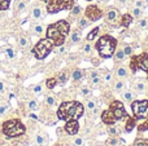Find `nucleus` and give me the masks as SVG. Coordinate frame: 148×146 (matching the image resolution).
Wrapping results in <instances>:
<instances>
[{
    "mask_svg": "<svg viewBox=\"0 0 148 146\" xmlns=\"http://www.w3.org/2000/svg\"><path fill=\"white\" fill-rule=\"evenodd\" d=\"M69 31L70 23L65 20H60L47 27V38L52 40L55 47H61L64 45L66 36L69 35Z\"/></svg>",
    "mask_w": 148,
    "mask_h": 146,
    "instance_id": "obj_1",
    "label": "nucleus"
},
{
    "mask_svg": "<svg viewBox=\"0 0 148 146\" xmlns=\"http://www.w3.org/2000/svg\"><path fill=\"white\" fill-rule=\"evenodd\" d=\"M82 144H83V139H82V137H77V139L74 140V145L75 146H81Z\"/></svg>",
    "mask_w": 148,
    "mask_h": 146,
    "instance_id": "obj_42",
    "label": "nucleus"
},
{
    "mask_svg": "<svg viewBox=\"0 0 148 146\" xmlns=\"http://www.w3.org/2000/svg\"><path fill=\"white\" fill-rule=\"evenodd\" d=\"M122 98L123 101H126V102H133L134 101V95L131 91H125V92L122 93Z\"/></svg>",
    "mask_w": 148,
    "mask_h": 146,
    "instance_id": "obj_19",
    "label": "nucleus"
},
{
    "mask_svg": "<svg viewBox=\"0 0 148 146\" xmlns=\"http://www.w3.org/2000/svg\"><path fill=\"white\" fill-rule=\"evenodd\" d=\"M147 47H148V44H147Z\"/></svg>",
    "mask_w": 148,
    "mask_h": 146,
    "instance_id": "obj_57",
    "label": "nucleus"
},
{
    "mask_svg": "<svg viewBox=\"0 0 148 146\" xmlns=\"http://www.w3.org/2000/svg\"><path fill=\"white\" fill-rule=\"evenodd\" d=\"M104 79H105V80H110V74H107V75H105Z\"/></svg>",
    "mask_w": 148,
    "mask_h": 146,
    "instance_id": "obj_54",
    "label": "nucleus"
},
{
    "mask_svg": "<svg viewBox=\"0 0 148 146\" xmlns=\"http://www.w3.org/2000/svg\"><path fill=\"white\" fill-rule=\"evenodd\" d=\"M87 1H91V0H87Z\"/></svg>",
    "mask_w": 148,
    "mask_h": 146,
    "instance_id": "obj_56",
    "label": "nucleus"
},
{
    "mask_svg": "<svg viewBox=\"0 0 148 146\" xmlns=\"http://www.w3.org/2000/svg\"><path fill=\"white\" fill-rule=\"evenodd\" d=\"M10 0H0V10H7L9 8Z\"/></svg>",
    "mask_w": 148,
    "mask_h": 146,
    "instance_id": "obj_29",
    "label": "nucleus"
},
{
    "mask_svg": "<svg viewBox=\"0 0 148 146\" xmlns=\"http://www.w3.org/2000/svg\"><path fill=\"white\" fill-rule=\"evenodd\" d=\"M138 131H139V132L148 131V116L146 118V122H143V123H142L140 126H138Z\"/></svg>",
    "mask_w": 148,
    "mask_h": 146,
    "instance_id": "obj_32",
    "label": "nucleus"
},
{
    "mask_svg": "<svg viewBox=\"0 0 148 146\" xmlns=\"http://www.w3.org/2000/svg\"><path fill=\"white\" fill-rule=\"evenodd\" d=\"M79 13H81V7H78V5H75V7H74V5H73V8H72V16H78Z\"/></svg>",
    "mask_w": 148,
    "mask_h": 146,
    "instance_id": "obj_37",
    "label": "nucleus"
},
{
    "mask_svg": "<svg viewBox=\"0 0 148 146\" xmlns=\"http://www.w3.org/2000/svg\"><path fill=\"white\" fill-rule=\"evenodd\" d=\"M88 23H90V21L87 20V18H81V20H79V27L84 28V27L88 26Z\"/></svg>",
    "mask_w": 148,
    "mask_h": 146,
    "instance_id": "obj_34",
    "label": "nucleus"
},
{
    "mask_svg": "<svg viewBox=\"0 0 148 146\" xmlns=\"http://www.w3.org/2000/svg\"><path fill=\"white\" fill-rule=\"evenodd\" d=\"M57 78H49V79H47V82H46V85H47V88L48 89H53L55 87H56V84H57Z\"/></svg>",
    "mask_w": 148,
    "mask_h": 146,
    "instance_id": "obj_20",
    "label": "nucleus"
},
{
    "mask_svg": "<svg viewBox=\"0 0 148 146\" xmlns=\"http://www.w3.org/2000/svg\"><path fill=\"white\" fill-rule=\"evenodd\" d=\"M7 56L9 57V58H13V57H14V52H13L12 48H8L7 49Z\"/></svg>",
    "mask_w": 148,
    "mask_h": 146,
    "instance_id": "obj_43",
    "label": "nucleus"
},
{
    "mask_svg": "<svg viewBox=\"0 0 148 146\" xmlns=\"http://www.w3.org/2000/svg\"><path fill=\"white\" fill-rule=\"evenodd\" d=\"M81 40V31L75 30L72 32V41L73 43H78V41Z\"/></svg>",
    "mask_w": 148,
    "mask_h": 146,
    "instance_id": "obj_24",
    "label": "nucleus"
},
{
    "mask_svg": "<svg viewBox=\"0 0 148 146\" xmlns=\"http://www.w3.org/2000/svg\"><path fill=\"white\" fill-rule=\"evenodd\" d=\"M64 131L66 132L69 136H74V135L78 133L79 131V123L75 119H70V120H66V124L64 127Z\"/></svg>",
    "mask_w": 148,
    "mask_h": 146,
    "instance_id": "obj_12",
    "label": "nucleus"
},
{
    "mask_svg": "<svg viewBox=\"0 0 148 146\" xmlns=\"http://www.w3.org/2000/svg\"><path fill=\"white\" fill-rule=\"evenodd\" d=\"M95 146H103V145H100V144H97V145H95Z\"/></svg>",
    "mask_w": 148,
    "mask_h": 146,
    "instance_id": "obj_55",
    "label": "nucleus"
},
{
    "mask_svg": "<svg viewBox=\"0 0 148 146\" xmlns=\"http://www.w3.org/2000/svg\"><path fill=\"white\" fill-rule=\"evenodd\" d=\"M83 105L78 101H64L57 109V119L64 122L70 120V119L78 120L83 115Z\"/></svg>",
    "mask_w": 148,
    "mask_h": 146,
    "instance_id": "obj_2",
    "label": "nucleus"
},
{
    "mask_svg": "<svg viewBox=\"0 0 148 146\" xmlns=\"http://www.w3.org/2000/svg\"><path fill=\"white\" fill-rule=\"evenodd\" d=\"M18 44H20L21 48H26V47L29 45V39L25 38V36H21V38L18 39Z\"/></svg>",
    "mask_w": 148,
    "mask_h": 146,
    "instance_id": "obj_27",
    "label": "nucleus"
},
{
    "mask_svg": "<svg viewBox=\"0 0 148 146\" xmlns=\"http://www.w3.org/2000/svg\"><path fill=\"white\" fill-rule=\"evenodd\" d=\"M135 126H136V119L131 118V116H127V118H126V123H125V132H127V133L133 132Z\"/></svg>",
    "mask_w": 148,
    "mask_h": 146,
    "instance_id": "obj_13",
    "label": "nucleus"
},
{
    "mask_svg": "<svg viewBox=\"0 0 148 146\" xmlns=\"http://www.w3.org/2000/svg\"><path fill=\"white\" fill-rule=\"evenodd\" d=\"M116 47H117V40L110 35H104L96 41L95 48H96L97 53L100 54V57L109 58V57H113V54H114Z\"/></svg>",
    "mask_w": 148,
    "mask_h": 146,
    "instance_id": "obj_4",
    "label": "nucleus"
},
{
    "mask_svg": "<svg viewBox=\"0 0 148 146\" xmlns=\"http://www.w3.org/2000/svg\"><path fill=\"white\" fill-rule=\"evenodd\" d=\"M135 5H136V8H140V9H142V8L146 7V3L142 1V0H138V1L135 3Z\"/></svg>",
    "mask_w": 148,
    "mask_h": 146,
    "instance_id": "obj_44",
    "label": "nucleus"
},
{
    "mask_svg": "<svg viewBox=\"0 0 148 146\" xmlns=\"http://www.w3.org/2000/svg\"><path fill=\"white\" fill-rule=\"evenodd\" d=\"M7 109H8V106H0V116L4 115L5 111H7Z\"/></svg>",
    "mask_w": 148,
    "mask_h": 146,
    "instance_id": "obj_46",
    "label": "nucleus"
},
{
    "mask_svg": "<svg viewBox=\"0 0 148 146\" xmlns=\"http://www.w3.org/2000/svg\"><path fill=\"white\" fill-rule=\"evenodd\" d=\"M0 92H4V85H3V83L1 82H0Z\"/></svg>",
    "mask_w": 148,
    "mask_h": 146,
    "instance_id": "obj_53",
    "label": "nucleus"
},
{
    "mask_svg": "<svg viewBox=\"0 0 148 146\" xmlns=\"http://www.w3.org/2000/svg\"><path fill=\"white\" fill-rule=\"evenodd\" d=\"M91 111H92V115H94V116H97V115H99V110H97V107H94Z\"/></svg>",
    "mask_w": 148,
    "mask_h": 146,
    "instance_id": "obj_50",
    "label": "nucleus"
},
{
    "mask_svg": "<svg viewBox=\"0 0 148 146\" xmlns=\"http://www.w3.org/2000/svg\"><path fill=\"white\" fill-rule=\"evenodd\" d=\"M140 16H142V9H140V8H135V9L133 10V17L139 18Z\"/></svg>",
    "mask_w": 148,
    "mask_h": 146,
    "instance_id": "obj_38",
    "label": "nucleus"
},
{
    "mask_svg": "<svg viewBox=\"0 0 148 146\" xmlns=\"http://www.w3.org/2000/svg\"><path fill=\"white\" fill-rule=\"evenodd\" d=\"M47 140H48V137H47V135H44V133H38L35 137V142L38 145H44L47 142Z\"/></svg>",
    "mask_w": 148,
    "mask_h": 146,
    "instance_id": "obj_17",
    "label": "nucleus"
},
{
    "mask_svg": "<svg viewBox=\"0 0 148 146\" xmlns=\"http://www.w3.org/2000/svg\"><path fill=\"white\" fill-rule=\"evenodd\" d=\"M44 1H46V0H44Z\"/></svg>",
    "mask_w": 148,
    "mask_h": 146,
    "instance_id": "obj_58",
    "label": "nucleus"
},
{
    "mask_svg": "<svg viewBox=\"0 0 148 146\" xmlns=\"http://www.w3.org/2000/svg\"><path fill=\"white\" fill-rule=\"evenodd\" d=\"M1 129H3V133L7 137H9V139L20 137L26 132L25 126H23V123L20 119H9V120H5L1 126Z\"/></svg>",
    "mask_w": 148,
    "mask_h": 146,
    "instance_id": "obj_5",
    "label": "nucleus"
},
{
    "mask_svg": "<svg viewBox=\"0 0 148 146\" xmlns=\"http://www.w3.org/2000/svg\"><path fill=\"white\" fill-rule=\"evenodd\" d=\"M83 49H84V52H86V53H90V52H91V45H90V44L87 43L86 45L83 47Z\"/></svg>",
    "mask_w": 148,
    "mask_h": 146,
    "instance_id": "obj_47",
    "label": "nucleus"
},
{
    "mask_svg": "<svg viewBox=\"0 0 148 146\" xmlns=\"http://www.w3.org/2000/svg\"><path fill=\"white\" fill-rule=\"evenodd\" d=\"M86 18L90 21V22H95V21L100 20L103 17V12L100 8H97L96 5H90V7L86 8Z\"/></svg>",
    "mask_w": 148,
    "mask_h": 146,
    "instance_id": "obj_10",
    "label": "nucleus"
},
{
    "mask_svg": "<svg viewBox=\"0 0 148 146\" xmlns=\"http://www.w3.org/2000/svg\"><path fill=\"white\" fill-rule=\"evenodd\" d=\"M130 69L133 72L138 70H143L148 74V53H142L139 56H134L130 61Z\"/></svg>",
    "mask_w": 148,
    "mask_h": 146,
    "instance_id": "obj_9",
    "label": "nucleus"
},
{
    "mask_svg": "<svg viewBox=\"0 0 148 146\" xmlns=\"http://www.w3.org/2000/svg\"><path fill=\"white\" fill-rule=\"evenodd\" d=\"M113 57H114V61H116V62H122L123 59H125L126 54L123 53V49H116V51H114V54H113Z\"/></svg>",
    "mask_w": 148,
    "mask_h": 146,
    "instance_id": "obj_16",
    "label": "nucleus"
},
{
    "mask_svg": "<svg viewBox=\"0 0 148 146\" xmlns=\"http://www.w3.org/2000/svg\"><path fill=\"white\" fill-rule=\"evenodd\" d=\"M34 92H35V93H39V92H42V85H40V84L35 85V87H34Z\"/></svg>",
    "mask_w": 148,
    "mask_h": 146,
    "instance_id": "obj_48",
    "label": "nucleus"
},
{
    "mask_svg": "<svg viewBox=\"0 0 148 146\" xmlns=\"http://www.w3.org/2000/svg\"><path fill=\"white\" fill-rule=\"evenodd\" d=\"M120 21H121V14H120V12H118L117 9H114V8L108 9V12H107V22L109 23V25L116 26Z\"/></svg>",
    "mask_w": 148,
    "mask_h": 146,
    "instance_id": "obj_11",
    "label": "nucleus"
},
{
    "mask_svg": "<svg viewBox=\"0 0 148 146\" xmlns=\"http://www.w3.org/2000/svg\"><path fill=\"white\" fill-rule=\"evenodd\" d=\"M131 110H133L134 118L146 119L148 116V100H138L131 102Z\"/></svg>",
    "mask_w": 148,
    "mask_h": 146,
    "instance_id": "obj_8",
    "label": "nucleus"
},
{
    "mask_svg": "<svg viewBox=\"0 0 148 146\" xmlns=\"http://www.w3.org/2000/svg\"><path fill=\"white\" fill-rule=\"evenodd\" d=\"M116 75H117L118 78H125L126 75H127V70L125 69V67H118L117 70H116Z\"/></svg>",
    "mask_w": 148,
    "mask_h": 146,
    "instance_id": "obj_23",
    "label": "nucleus"
},
{
    "mask_svg": "<svg viewBox=\"0 0 148 146\" xmlns=\"http://www.w3.org/2000/svg\"><path fill=\"white\" fill-rule=\"evenodd\" d=\"M33 16L35 20H39V18H42V9L39 7H35L33 9Z\"/></svg>",
    "mask_w": 148,
    "mask_h": 146,
    "instance_id": "obj_28",
    "label": "nucleus"
},
{
    "mask_svg": "<svg viewBox=\"0 0 148 146\" xmlns=\"http://www.w3.org/2000/svg\"><path fill=\"white\" fill-rule=\"evenodd\" d=\"M74 5V0H46L47 12L53 14L60 10L72 9Z\"/></svg>",
    "mask_w": 148,
    "mask_h": 146,
    "instance_id": "obj_7",
    "label": "nucleus"
},
{
    "mask_svg": "<svg viewBox=\"0 0 148 146\" xmlns=\"http://www.w3.org/2000/svg\"><path fill=\"white\" fill-rule=\"evenodd\" d=\"M25 7H26V3H25V1H20V3L17 4V9L20 10V12H22V10L25 9Z\"/></svg>",
    "mask_w": 148,
    "mask_h": 146,
    "instance_id": "obj_40",
    "label": "nucleus"
},
{
    "mask_svg": "<svg viewBox=\"0 0 148 146\" xmlns=\"http://www.w3.org/2000/svg\"><path fill=\"white\" fill-rule=\"evenodd\" d=\"M34 31H35V34H42L43 32V27H42V25H36L35 27H34Z\"/></svg>",
    "mask_w": 148,
    "mask_h": 146,
    "instance_id": "obj_41",
    "label": "nucleus"
},
{
    "mask_svg": "<svg viewBox=\"0 0 148 146\" xmlns=\"http://www.w3.org/2000/svg\"><path fill=\"white\" fill-rule=\"evenodd\" d=\"M46 103H47L48 106H53L55 103H56V100H55L53 96H47V98H46Z\"/></svg>",
    "mask_w": 148,
    "mask_h": 146,
    "instance_id": "obj_33",
    "label": "nucleus"
},
{
    "mask_svg": "<svg viewBox=\"0 0 148 146\" xmlns=\"http://www.w3.org/2000/svg\"><path fill=\"white\" fill-rule=\"evenodd\" d=\"M99 31H100V28L99 27H95V28H92V31L87 35V40L88 41H91V40H94L95 38H96V35L99 34Z\"/></svg>",
    "mask_w": 148,
    "mask_h": 146,
    "instance_id": "obj_22",
    "label": "nucleus"
},
{
    "mask_svg": "<svg viewBox=\"0 0 148 146\" xmlns=\"http://www.w3.org/2000/svg\"><path fill=\"white\" fill-rule=\"evenodd\" d=\"M94 107H96V101L95 100H88L87 101V109H88V110H92Z\"/></svg>",
    "mask_w": 148,
    "mask_h": 146,
    "instance_id": "obj_35",
    "label": "nucleus"
},
{
    "mask_svg": "<svg viewBox=\"0 0 148 146\" xmlns=\"http://www.w3.org/2000/svg\"><path fill=\"white\" fill-rule=\"evenodd\" d=\"M134 88H135V91L138 93H144L147 91V84L144 80H138V82L135 83V85H134Z\"/></svg>",
    "mask_w": 148,
    "mask_h": 146,
    "instance_id": "obj_14",
    "label": "nucleus"
},
{
    "mask_svg": "<svg viewBox=\"0 0 148 146\" xmlns=\"http://www.w3.org/2000/svg\"><path fill=\"white\" fill-rule=\"evenodd\" d=\"M107 132H108V135H109V136H118V135H120V128H117V127H116V124H114V126H108Z\"/></svg>",
    "mask_w": 148,
    "mask_h": 146,
    "instance_id": "obj_18",
    "label": "nucleus"
},
{
    "mask_svg": "<svg viewBox=\"0 0 148 146\" xmlns=\"http://www.w3.org/2000/svg\"><path fill=\"white\" fill-rule=\"evenodd\" d=\"M53 47H55V44L52 43V40H49L48 38L40 39V40L35 44V47L33 48V54L38 59H44L52 52Z\"/></svg>",
    "mask_w": 148,
    "mask_h": 146,
    "instance_id": "obj_6",
    "label": "nucleus"
},
{
    "mask_svg": "<svg viewBox=\"0 0 148 146\" xmlns=\"http://www.w3.org/2000/svg\"><path fill=\"white\" fill-rule=\"evenodd\" d=\"M127 113L121 101H112L108 110L101 113V122L107 126H114L117 122L127 118Z\"/></svg>",
    "mask_w": 148,
    "mask_h": 146,
    "instance_id": "obj_3",
    "label": "nucleus"
},
{
    "mask_svg": "<svg viewBox=\"0 0 148 146\" xmlns=\"http://www.w3.org/2000/svg\"><path fill=\"white\" fill-rule=\"evenodd\" d=\"M123 53H125L126 56H130V54L133 53V48H131L130 45H127V44H126V45L123 47Z\"/></svg>",
    "mask_w": 148,
    "mask_h": 146,
    "instance_id": "obj_36",
    "label": "nucleus"
},
{
    "mask_svg": "<svg viewBox=\"0 0 148 146\" xmlns=\"http://www.w3.org/2000/svg\"><path fill=\"white\" fill-rule=\"evenodd\" d=\"M123 88H125V84H123V82H121V80H118V82L114 84V91L116 92H122Z\"/></svg>",
    "mask_w": 148,
    "mask_h": 146,
    "instance_id": "obj_31",
    "label": "nucleus"
},
{
    "mask_svg": "<svg viewBox=\"0 0 148 146\" xmlns=\"http://www.w3.org/2000/svg\"><path fill=\"white\" fill-rule=\"evenodd\" d=\"M133 22V16L131 14H123L122 17H121V21H120V23H121V26H123V27H129V25Z\"/></svg>",
    "mask_w": 148,
    "mask_h": 146,
    "instance_id": "obj_15",
    "label": "nucleus"
},
{
    "mask_svg": "<svg viewBox=\"0 0 148 146\" xmlns=\"http://www.w3.org/2000/svg\"><path fill=\"white\" fill-rule=\"evenodd\" d=\"M82 76H83V72H82V70H74L73 74H72V78L73 80H75V82H79V80L82 79Z\"/></svg>",
    "mask_w": 148,
    "mask_h": 146,
    "instance_id": "obj_21",
    "label": "nucleus"
},
{
    "mask_svg": "<svg viewBox=\"0 0 148 146\" xmlns=\"http://www.w3.org/2000/svg\"><path fill=\"white\" fill-rule=\"evenodd\" d=\"M139 26H140V27H146L147 26V20H142L140 22H139Z\"/></svg>",
    "mask_w": 148,
    "mask_h": 146,
    "instance_id": "obj_51",
    "label": "nucleus"
},
{
    "mask_svg": "<svg viewBox=\"0 0 148 146\" xmlns=\"http://www.w3.org/2000/svg\"><path fill=\"white\" fill-rule=\"evenodd\" d=\"M97 75H99L97 74V71H92L91 72V78H95V76H97Z\"/></svg>",
    "mask_w": 148,
    "mask_h": 146,
    "instance_id": "obj_52",
    "label": "nucleus"
},
{
    "mask_svg": "<svg viewBox=\"0 0 148 146\" xmlns=\"http://www.w3.org/2000/svg\"><path fill=\"white\" fill-rule=\"evenodd\" d=\"M66 80H68V74H66V72H61V74L59 75V78H57V82H59L60 84L66 83Z\"/></svg>",
    "mask_w": 148,
    "mask_h": 146,
    "instance_id": "obj_30",
    "label": "nucleus"
},
{
    "mask_svg": "<svg viewBox=\"0 0 148 146\" xmlns=\"http://www.w3.org/2000/svg\"><path fill=\"white\" fill-rule=\"evenodd\" d=\"M29 107H30V110L35 111L36 109H38V103H36L35 101H30V102H29Z\"/></svg>",
    "mask_w": 148,
    "mask_h": 146,
    "instance_id": "obj_39",
    "label": "nucleus"
},
{
    "mask_svg": "<svg viewBox=\"0 0 148 146\" xmlns=\"http://www.w3.org/2000/svg\"><path fill=\"white\" fill-rule=\"evenodd\" d=\"M133 146H148V140L147 139H136Z\"/></svg>",
    "mask_w": 148,
    "mask_h": 146,
    "instance_id": "obj_26",
    "label": "nucleus"
},
{
    "mask_svg": "<svg viewBox=\"0 0 148 146\" xmlns=\"http://www.w3.org/2000/svg\"><path fill=\"white\" fill-rule=\"evenodd\" d=\"M107 145H109V146H117L118 145V136H110V139L107 140Z\"/></svg>",
    "mask_w": 148,
    "mask_h": 146,
    "instance_id": "obj_25",
    "label": "nucleus"
},
{
    "mask_svg": "<svg viewBox=\"0 0 148 146\" xmlns=\"http://www.w3.org/2000/svg\"><path fill=\"white\" fill-rule=\"evenodd\" d=\"M82 95H83V96H87V95H90V88H87V87L82 88Z\"/></svg>",
    "mask_w": 148,
    "mask_h": 146,
    "instance_id": "obj_45",
    "label": "nucleus"
},
{
    "mask_svg": "<svg viewBox=\"0 0 148 146\" xmlns=\"http://www.w3.org/2000/svg\"><path fill=\"white\" fill-rule=\"evenodd\" d=\"M92 83H94V84H99V83H100V76H99V75H97V76H95V78H92Z\"/></svg>",
    "mask_w": 148,
    "mask_h": 146,
    "instance_id": "obj_49",
    "label": "nucleus"
}]
</instances>
